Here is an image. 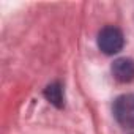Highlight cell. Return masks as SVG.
<instances>
[{
    "mask_svg": "<svg viewBox=\"0 0 134 134\" xmlns=\"http://www.w3.org/2000/svg\"><path fill=\"white\" fill-rule=\"evenodd\" d=\"M44 96H46V99L51 103V104H54L55 107H63V88H62V85L58 84V82H52V84H49L47 87H46V90H44Z\"/></svg>",
    "mask_w": 134,
    "mask_h": 134,
    "instance_id": "4",
    "label": "cell"
},
{
    "mask_svg": "<svg viewBox=\"0 0 134 134\" xmlns=\"http://www.w3.org/2000/svg\"><path fill=\"white\" fill-rule=\"evenodd\" d=\"M123 44H125V36L118 27L107 25L98 33V46L107 55L120 52L123 49Z\"/></svg>",
    "mask_w": 134,
    "mask_h": 134,
    "instance_id": "1",
    "label": "cell"
},
{
    "mask_svg": "<svg viewBox=\"0 0 134 134\" xmlns=\"http://www.w3.org/2000/svg\"><path fill=\"white\" fill-rule=\"evenodd\" d=\"M112 74L118 82H131L134 79V62L131 58H117L112 65Z\"/></svg>",
    "mask_w": 134,
    "mask_h": 134,
    "instance_id": "3",
    "label": "cell"
},
{
    "mask_svg": "<svg viewBox=\"0 0 134 134\" xmlns=\"http://www.w3.org/2000/svg\"><path fill=\"white\" fill-rule=\"evenodd\" d=\"M114 115L125 128H134V95H121L114 103Z\"/></svg>",
    "mask_w": 134,
    "mask_h": 134,
    "instance_id": "2",
    "label": "cell"
}]
</instances>
